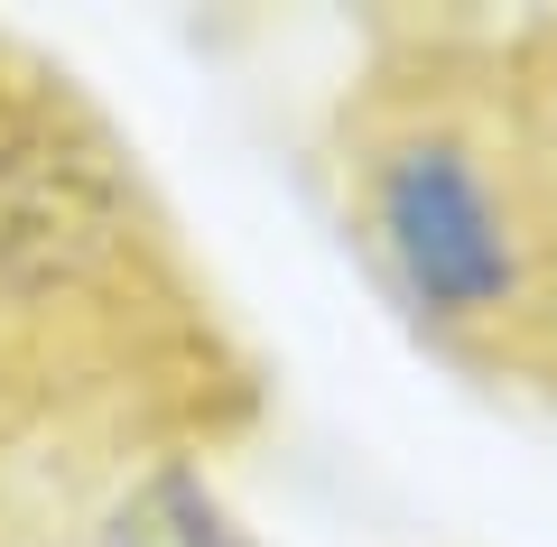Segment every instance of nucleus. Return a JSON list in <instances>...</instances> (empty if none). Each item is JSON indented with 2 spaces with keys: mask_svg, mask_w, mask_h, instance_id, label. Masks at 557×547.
Listing matches in <instances>:
<instances>
[{
  "mask_svg": "<svg viewBox=\"0 0 557 547\" xmlns=\"http://www.w3.org/2000/svg\"><path fill=\"white\" fill-rule=\"evenodd\" d=\"M511 130H520V241H530L520 352L557 381V20L530 28L511 57Z\"/></svg>",
  "mask_w": 557,
  "mask_h": 547,
  "instance_id": "nucleus-3",
  "label": "nucleus"
},
{
  "mask_svg": "<svg viewBox=\"0 0 557 547\" xmlns=\"http://www.w3.org/2000/svg\"><path fill=\"white\" fill-rule=\"evenodd\" d=\"M112 547H251V538L233 529V510H223L186 464H159L131 501H121Z\"/></svg>",
  "mask_w": 557,
  "mask_h": 547,
  "instance_id": "nucleus-4",
  "label": "nucleus"
},
{
  "mask_svg": "<svg viewBox=\"0 0 557 547\" xmlns=\"http://www.w3.org/2000/svg\"><path fill=\"white\" fill-rule=\"evenodd\" d=\"M131 186L94 130L0 121V288L57 297L131 260Z\"/></svg>",
  "mask_w": 557,
  "mask_h": 547,
  "instance_id": "nucleus-2",
  "label": "nucleus"
},
{
  "mask_svg": "<svg viewBox=\"0 0 557 547\" xmlns=\"http://www.w3.org/2000/svg\"><path fill=\"white\" fill-rule=\"evenodd\" d=\"M354 233L391 297L456 352H520V130L511 57L418 47L381 65L344 121Z\"/></svg>",
  "mask_w": 557,
  "mask_h": 547,
  "instance_id": "nucleus-1",
  "label": "nucleus"
}]
</instances>
